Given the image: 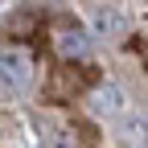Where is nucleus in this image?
<instances>
[{
  "instance_id": "39448f33",
  "label": "nucleus",
  "mask_w": 148,
  "mask_h": 148,
  "mask_svg": "<svg viewBox=\"0 0 148 148\" xmlns=\"http://www.w3.org/2000/svg\"><path fill=\"white\" fill-rule=\"evenodd\" d=\"M95 25H99L103 37H123V33H127V16H123L119 8H111V4H107V8L95 12Z\"/></svg>"
},
{
  "instance_id": "7ed1b4c3",
  "label": "nucleus",
  "mask_w": 148,
  "mask_h": 148,
  "mask_svg": "<svg viewBox=\"0 0 148 148\" xmlns=\"http://www.w3.org/2000/svg\"><path fill=\"white\" fill-rule=\"evenodd\" d=\"M37 132H41L45 148H74L70 127H66V123H58V119H37Z\"/></svg>"
},
{
  "instance_id": "20e7f679",
  "label": "nucleus",
  "mask_w": 148,
  "mask_h": 148,
  "mask_svg": "<svg viewBox=\"0 0 148 148\" xmlns=\"http://www.w3.org/2000/svg\"><path fill=\"white\" fill-rule=\"evenodd\" d=\"M90 107H95V115H119V111H123V95H119V86H115V82L99 86Z\"/></svg>"
},
{
  "instance_id": "f03ea898",
  "label": "nucleus",
  "mask_w": 148,
  "mask_h": 148,
  "mask_svg": "<svg viewBox=\"0 0 148 148\" xmlns=\"http://www.w3.org/2000/svg\"><path fill=\"white\" fill-rule=\"evenodd\" d=\"M53 45H58L62 58H86V53H90V37H86L78 25L62 21V25H58V33H53Z\"/></svg>"
},
{
  "instance_id": "f257e3e1",
  "label": "nucleus",
  "mask_w": 148,
  "mask_h": 148,
  "mask_svg": "<svg viewBox=\"0 0 148 148\" xmlns=\"http://www.w3.org/2000/svg\"><path fill=\"white\" fill-rule=\"evenodd\" d=\"M33 82V58L25 49H4V86L25 90Z\"/></svg>"
}]
</instances>
